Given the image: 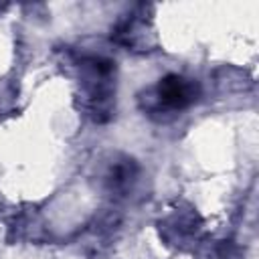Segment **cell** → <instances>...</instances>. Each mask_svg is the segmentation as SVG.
Masks as SVG:
<instances>
[{"mask_svg":"<svg viewBox=\"0 0 259 259\" xmlns=\"http://www.w3.org/2000/svg\"><path fill=\"white\" fill-rule=\"evenodd\" d=\"M79 89L83 107L95 123H107L115 111V63L101 55L79 61Z\"/></svg>","mask_w":259,"mask_h":259,"instance_id":"obj_1","label":"cell"},{"mask_svg":"<svg viewBox=\"0 0 259 259\" xmlns=\"http://www.w3.org/2000/svg\"><path fill=\"white\" fill-rule=\"evenodd\" d=\"M198 97L200 87L194 79L178 73H168L160 77L156 85L144 89L138 95V103L144 115L156 121H170L180 115V111L188 109Z\"/></svg>","mask_w":259,"mask_h":259,"instance_id":"obj_2","label":"cell"},{"mask_svg":"<svg viewBox=\"0 0 259 259\" xmlns=\"http://www.w3.org/2000/svg\"><path fill=\"white\" fill-rule=\"evenodd\" d=\"M138 176H140L138 162L130 156L115 154L111 156V160H107L101 172V182L111 196H125L136 186Z\"/></svg>","mask_w":259,"mask_h":259,"instance_id":"obj_3","label":"cell"},{"mask_svg":"<svg viewBox=\"0 0 259 259\" xmlns=\"http://www.w3.org/2000/svg\"><path fill=\"white\" fill-rule=\"evenodd\" d=\"M200 217L196 214V210L186 208V210H174L164 223H160V233L170 239V241H188L192 237H196V233L200 231Z\"/></svg>","mask_w":259,"mask_h":259,"instance_id":"obj_4","label":"cell"},{"mask_svg":"<svg viewBox=\"0 0 259 259\" xmlns=\"http://www.w3.org/2000/svg\"><path fill=\"white\" fill-rule=\"evenodd\" d=\"M150 30V24L146 22V18H140V14H132L127 18H123L111 32V36L127 47V49H134V51H148V47L152 45L148 40V32Z\"/></svg>","mask_w":259,"mask_h":259,"instance_id":"obj_5","label":"cell"}]
</instances>
